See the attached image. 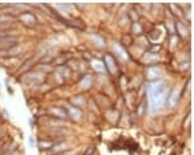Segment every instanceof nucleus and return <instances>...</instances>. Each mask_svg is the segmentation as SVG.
<instances>
[{"label": "nucleus", "instance_id": "7", "mask_svg": "<svg viewBox=\"0 0 194 155\" xmlns=\"http://www.w3.org/2000/svg\"><path fill=\"white\" fill-rule=\"evenodd\" d=\"M24 81H28V82H41L43 81V72H28L25 76L23 77Z\"/></svg>", "mask_w": 194, "mask_h": 155}, {"label": "nucleus", "instance_id": "21", "mask_svg": "<svg viewBox=\"0 0 194 155\" xmlns=\"http://www.w3.org/2000/svg\"><path fill=\"white\" fill-rule=\"evenodd\" d=\"M55 155H75V151H64V153H60V154H55Z\"/></svg>", "mask_w": 194, "mask_h": 155}, {"label": "nucleus", "instance_id": "17", "mask_svg": "<svg viewBox=\"0 0 194 155\" xmlns=\"http://www.w3.org/2000/svg\"><path fill=\"white\" fill-rule=\"evenodd\" d=\"M132 33H133V35H137V36H140L141 33H142V27L138 23H136V21H134L133 25H132Z\"/></svg>", "mask_w": 194, "mask_h": 155}, {"label": "nucleus", "instance_id": "2", "mask_svg": "<svg viewBox=\"0 0 194 155\" xmlns=\"http://www.w3.org/2000/svg\"><path fill=\"white\" fill-rule=\"evenodd\" d=\"M19 20L24 24L25 27H35L37 23V19L32 13V12H23L19 15Z\"/></svg>", "mask_w": 194, "mask_h": 155}, {"label": "nucleus", "instance_id": "18", "mask_svg": "<svg viewBox=\"0 0 194 155\" xmlns=\"http://www.w3.org/2000/svg\"><path fill=\"white\" fill-rule=\"evenodd\" d=\"M115 49L117 51V54H120L122 58H124V60H126V58H128V54L125 53V51H124V49H122L120 45H115Z\"/></svg>", "mask_w": 194, "mask_h": 155}, {"label": "nucleus", "instance_id": "15", "mask_svg": "<svg viewBox=\"0 0 194 155\" xmlns=\"http://www.w3.org/2000/svg\"><path fill=\"white\" fill-rule=\"evenodd\" d=\"M72 106H75V107H77V109L81 110V107L85 105V100H84V97H81V95H79V97H75L73 98V101H72Z\"/></svg>", "mask_w": 194, "mask_h": 155}, {"label": "nucleus", "instance_id": "6", "mask_svg": "<svg viewBox=\"0 0 194 155\" xmlns=\"http://www.w3.org/2000/svg\"><path fill=\"white\" fill-rule=\"evenodd\" d=\"M104 65L108 68V70H109L110 73H115L117 70L116 60H115V57H113L110 53H106L105 56H104Z\"/></svg>", "mask_w": 194, "mask_h": 155}, {"label": "nucleus", "instance_id": "1", "mask_svg": "<svg viewBox=\"0 0 194 155\" xmlns=\"http://www.w3.org/2000/svg\"><path fill=\"white\" fill-rule=\"evenodd\" d=\"M148 101H149V110L157 111L160 110L166 102V97L169 94L168 86L162 81H154L148 83Z\"/></svg>", "mask_w": 194, "mask_h": 155}, {"label": "nucleus", "instance_id": "3", "mask_svg": "<svg viewBox=\"0 0 194 155\" xmlns=\"http://www.w3.org/2000/svg\"><path fill=\"white\" fill-rule=\"evenodd\" d=\"M48 114L51 117H55V118H58V119H65L67 117H68V111L64 109V107H60V106L49 107Z\"/></svg>", "mask_w": 194, "mask_h": 155}, {"label": "nucleus", "instance_id": "20", "mask_svg": "<svg viewBox=\"0 0 194 155\" xmlns=\"http://www.w3.org/2000/svg\"><path fill=\"white\" fill-rule=\"evenodd\" d=\"M160 36V32L158 31H156V32H152V33H149V37L152 40H157V37Z\"/></svg>", "mask_w": 194, "mask_h": 155}, {"label": "nucleus", "instance_id": "19", "mask_svg": "<svg viewBox=\"0 0 194 155\" xmlns=\"http://www.w3.org/2000/svg\"><path fill=\"white\" fill-rule=\"evenodd\" d=\"M94 153H96V147L94 146H88L87 148H85L84 154L82 155H94Z\"/></svg>", "mask_w": 194, "mask_h": 155}, {"label": "nucleus", "instance_id": "4", "mask_svg": "<svg viewBox=\"0 0 194 155\" xmlns=\"http://www.w3.org/2000/svg\"><path fill=\"white\" fill-rule=\"evenodd\" d=\"M180 89H173L172 92H169L168 97H166V102H168V105L170 107H174L175 105L178 104V101H180Z\"/></svg>", "mask_w": 194, "mask_h": 155}, {"label": "nucleus", "instance_id": "11", "mask_svg": "<svg viewBox=\"0 0 194 155\" xmlns=\"http://www.w3.org/2000/svg\"><path fill=\"white\" fill-rule=\"evenodd\" d=\"M92 68L94 69V72L97 73H104L105 72V65H104L103 61L100 60H93L92 61Z\"/></svg>", "mask_w": 194, "mask_h": 155}, {"label": "nucleus", "instance_id": "12", "mask_svg": "<svg viewBox=\"0 0 194 155\" xmlns=\"http://www.w3.org/2000/svg\"><path fill=\"white\" fill-rule=\"evenodd\" d=\"M53 142L51 141H39L37 142V146H39V150L40 151H47V150H51L53 147Z\"/></svg>", "mask_w": 194, "mask_h": 155}, {"label": "nucleus", "instance_id": "8", "mask_svg": "<svg viewBox=\"0 0 194 155\" xmlns=\"http://www.w3.org/2000/svg\"><path fill=\"white\" fill-rule=\"evenodd\" d=\"M69 148H70L69 142H60V143H55L51 150L53 151L55 154H60V153H64V151H68Z\"/></svg>", "mask_w": 194, "mask_h": 155}, {"label": "nucleus", "instance_id": "13", "mask_svg": "<svg viewBox=\"0 0 194 155\" xmlns=\"http://www.w3.org/2000/svg\"><path fill=\"white\" fill-rule=\"evenodd\" d=\"M68 116H70L73 119H80V117H81V110L75 106H70L68 109Z\"/></svg>", "mask_w": 194, "mask_h": 155}, {"label": "nucleus", "instance_id": "14", "mask_svg": "<svg viewBox=\"0 0 194 155\" xmlns=\"http://www.w3.org/2000/svg\"><path fill=\"white\" fill-rule=\"evenodd\" d=\"M175 28H177L178 33H180V36L182 37H186L187 36V28L184 25V23H181V21H177L175 23Z\"/></svg>", "mask_w": 194, "mask_h": 155}, {"label": "nucleus", "instance_id": "22", "mask_svg": "<svg viewBox=\"0 0 194 155\" xmlns=\"http://www.w3.org/2000/svg\"><path fill=\"white\" fill-rule=\"evenodd\" d=\"M28 142H29L31 147H33V146H35V141H33V138H32V137H29V138H28Z\"/></svg>", "mask_w": 194, "mask_h": 155}, {"label": "nucleus", "instance_id": "9", "mask_svg": "<svg viewBox=\"0 0 194 155\" xmlns=\"http://www.w3.org/2000/svg\"><path fill=\"white\" fill-rule=\"evenodd\" d=\"M160 76H161V73H160V69L158 68H149L148 69V73H146V77L148 80H149L150 82H154V81H158Z\"/></svg>", "mask_w": 194, "mask_h": 155}, {"label": "nucleus", "instance_id": "16", "mask_svg": "<svg viewBox=\"0 0 194 155\" xmlns=\"http://www.w3.org/2000/svg\"><path fill=\"white\" fill-rule=\"evenodd\" d=\"M92 39H93V44H96L97 46H100V48H103V46L105 45V41H104V39L101 36L92 35Z\"/></svg>", "mask_w": 194, "mask_h": 155}, {"label": "nucleus", "instance_id": "5", "mask_svg": "<svg viewBox=\"0 0 194 155\" xmlns=\"http://www.w3.org/2000/svg\"><path fill=\"white\" fill-rule=\"evenodd\" d=\"M21 51H23V46L21 45H13L8 49H4V51L0 53V56H1V57H13V56L20 54Z\"/></svg>", "mask_w": 194, "mask_h": 155}, {"label": "nucleus", "instance_id": "10", "mask_svg": "<svg viewBox=\"0 0 194 155\" xmlns=\"http://www.w3.org/2000/svg\"><path fill=\"white\" fill-rule=\"evenodd\" d=\"M92 81H93V78H92L91 74H85L84 78L80 81V86H81V89H84V90H87L92 86Z\"/></svg>", "mask_w": 194, "mask_h": 155}]
</instances>
